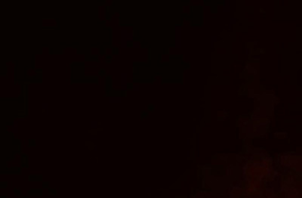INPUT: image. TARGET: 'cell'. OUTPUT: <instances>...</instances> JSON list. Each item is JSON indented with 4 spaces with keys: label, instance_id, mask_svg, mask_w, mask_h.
Here are the masks:
<instances>
[{
    "label": "cell",
    "instance_id": "9",
    "mask_svg": "<svg viewBox=\"0 0 302 198\" xmlns=\"http://www.w3.org/2000/svg\"><path fill=\"white\" fill-rule=\"evenodd\" d=\"M42 108L47 109V110H48V103H43V104H42Z\"/></svg>",
    "mask_w": 302,
    "mask_h": 198
},
{
    "label": "cell",
    "instance_id": "2",
    "mask_svg": "<svg viewBox=\"0 0 302 198\" xmlns=\"http://www.w3.org/2000/svg\"><path fill=\"white\" fill-rule=\"evenodd\" d=\"M133 37H134V35L132 32H128L125 36V40L127 42H133Z\"/></svg>",
    "mask_w": 302,
    "mask_h": 198
},
{
    "label": "cell",
    "instance_id": "5",
    "mask_svg": "<svg viewBox=\"0 0 302 198\" xmlns=\"http://www.w3.org/2000/svg\"><path fill=\"white\" fill-rule=\"evenodd\" d=\"M121 48H127V42L121 41Z\"/></svg>",
    "mask_w": 302,
    "mask_h": 198
},
{
    "label": "cell",
    "instance_id": "7",
    "mask_svg": "<svg viewBox=\"0 0 302 198\" xmlns=\"http://www.w3.org/2000/svg\"><path fill=\"white\" fill-rule=\"evenodd\" d=\"M139 42H133V44H132V47L134 48H139Z\"/></svg>",
    "mask_w": 302,
    "mask_h": 198
},
{
    "label": "cell",
    "instance_id": "4",
    "mask_svg": "<svg viewBox=\"0 0 302 198\" xmlns=\"http://www.w3.org/2000/svg\"><path fill=\"white\" fill-rule=\"evenodd\" d=\"M127 88V84H121V91H126Z\"/></svg>",
    "mask_w": 302,
    "mask_h": 198
},
{
    "label": "cell",
    "instance_id": "8",
    "mask_svg": "<svg viewBox=\"0 0 302 198\" xmlns=\"http://www.w3.org/2000/svg\"><path fill=\"white\" fill-rule=\"evenodd\" d=\"M127 33H128V32H127L126 29H122L121 30V36H125Z\"/></svg>",
    "mask_w": 302,
    "mask_h": 198
},
{
    "label": "cell",
    "instance_id": "1",
    "mask_svg": "<svg viewBox=\"0 0 302 198\" xmlns=\"http://www.w3.org/2000/svg\"><path fill=\"white\" fill-rule=\"evenodd\" d=\"M108 101H109V103H121V101H122V98H121V97H119V96H116V97H114V96H110V97H109Z\"/></svg>",
    "mask_w": 302,
    "mask_h": 198
},
{
    "label": "cell",
    "instance_id": "3",
    "mask_svg": "<svg viewBox=\"0 0 302 198\" xmlns=\"http://www.w3.org/2000/svg\"><path fill=\"white\" fill-rule=\"evenodd\" d=\"M121 84H127V73H121Z\"/></svg>",
    "mask_w": 302,
    "mask_h": 198
},
{
    "label": "cell",
    "instance_id": "6",
    "mask_svg": "<svg viewBox=\"0 0 302 198\" xmlns=\"http://www.w3.org/2000/svg\"><path fill=\"white\" fill-rule=\"evenodd\" d=\"M132 89H133V91H138L139 85H137V84H134L132 86Z\"/></svg>",
    "mask_w": 302,
    "mask_h": 198
}]
</instances>
